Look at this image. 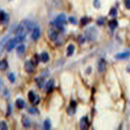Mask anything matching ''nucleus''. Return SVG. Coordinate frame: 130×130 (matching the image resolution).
Masks as SVG:
<instances>
[{"label": "nucleus", "mask_w": 130, "mask_h": 130, "mask_svg": "<svg viewBox=\"0 0 130 130\" xmlns=\"http://www.w3.org/2000/svg\"><path fill=\"white\" fill-rule=\"evenodd\" d=\"M34 63H32V61H26L25 63H24V70H25L26 72L28 73H32V72H34Z\"/></svg>", "instance_id": "0eeeda50"}, {"label": "nucleus", "mask_w": 130, "mask_h": 130, "mask_svg": "<svg viewBox=\"0 0 130 130\" xmlns=\"http://www.w3.org/2000/svg\"><path fill=\"white\" fill-rule=\"evenodd\" d=\"M106 69H107V62L104 59H101L99 61V63H98V71L103 73L106 71Z\"/></svg>", "instance_id": "6e6552de"}, {"label": "nucleus", "mask_w": 130, "mask_h": 130, "mask_svg": "<svg viewBox=\"0 0 130 130\" xmlns=\"http://www.w3.org/2000/svg\"><path fill=\"white\" fill-rule=\"evenodd\" d=\"M85 38H87L89 41H93L95 40L98 35V31L96 28L94 27H89L85 31Z\"/></svg>", "instance_id": "f03ea898"}, {"label": "nucleus", "mask_w": 130, "mask_h": 130, "mask_svg": "<svg viewBox=\"0 0 130 130\" xmlns=\"http://www.w3.org/2000/svg\"><path fill=\"white\" fill-rule=\"evenodd\" d=\"M74 51H75V46H73V45L70 44L69 46H68L67 48V55L68 56H71L73 55V53H74Z\"/></svg>", "instance_id": "412c9836"}, {"label": "nucleus", "mask_w": 130, "mask_h": 130, "mask_svg": "<svg viewBox=\"0 0 130 130\" xmlns=\"http://www.w3.org/2000/svg\"><path fill=\"white\" fill-rule=\"evenodd\" d=\"M11 105H8L7 106V116H10L11 115Z\"/></svg>", "instance_id": "2f4dec72"}, {"label": "nucleus", "mask_w": 130, "mask_h": 130, "mask_svg": "<svg viewBox=\"0 0 130 130\" xmlns=\"http://www.w3.org/2000/svg\"><path fill=\"white\" fill-rule=\"evenodd\" d=\"M43 126H44V128L46 130H49L51 129V121L50 120H46L44 121V124H43Z\"/></svg>", "instance_id": "5701e85b"}, {"label": "nucleus", "mask_w": 130, "mask_h": 130, "mask_svg": "<svg viewBox=\"0 0 130 130\" xmlns=\"http://www.w3.org/2000/svg\"><path fill=\"white\" fill-rule=\"evenodd\" d=\"M34 23L29 20H24L16 28L15 30V39L17 42H22L24 41L26 38V35L28 32L32 31L34 29Z\"/></svg>", "instance_id": "f257e3e1"}, {"label": "nucleus", "mask_w": 130, "mask_h": 130, "mask_svg": "<svg viewBox=\"0 0 130 130\" xmlns=\"http://www.w3.org/2000/svg\"><path fill=\"white\" fill-rule=\"evenodd\" d=\"M1 86H2V80L0 79V91H1Z\"/></svg>", "instance_id": "f704fd0d"}, {"label": "nucleus", "mask_w": 130, "mask_h": 130, "mask_svg": "<svg viewBox=\"0 0 130 130\" xmlns=\"http://www.w3.org/2000/svg\"><path fill=\"white\" fill-rule=\"evenodd\" d=\"M10 16L3 10H0V23L2 24H7L9 22Z\"/></svg>", "instance_id": "39448f33"}, {"label": "nucleus", "mask_w": 130, "mask_h": 130, "mask_svg": "<svg viewBox=\"0 0 130 130\" xmlns=\"http://www.w3.org/2000/svg\"><path fill=\"white\" fill-rule=\"evenodd\" d=\"M80 22H81V24H82V25H86V24L89 22V20L88 18H82L80 20Z\"/></svg>", "instance_id": "bb28decb"}, {"label": "nucleus", "mask_w": 130, "mask_h": 130, "mask_svg": "<svg viewBox=\"0 0 130 130\" xmlns=\"http://www.w3.org/2000/svg\"><path fill=\"white\" fill-rule=\"evenodd\" d=\"M36 111H37V110L34 109V108H29V109H28V112H29L30 114H32V115H34V114L36 113Z\"/></svg>", "instance_id": "473e14b6"}, {"label": "nucleus", "mask_w": 130, "mask_h": 130, "mask_svg": "<svg viewBox=\"0 0 130 130\" xmlns=\"http://www.w3.org/2000/svg\"><path fill=\"white\" fill-rule=\"evenodd\" d=\"M66 20H67L66 15L62 13V14H59V15H57L55 20L54 21L51 22V24H54V25H55L58 28H62L63 24L66 23Z\"/></svg>", "instance_id": "7ed1b4c3"}, {"label": "nucleus", "mask_w": 130, "mask_h": 130, "mask_svg": "<svg viewBox=\"0 0 130 130\" xmlns=\"http://www.w3.org/2000/svg\"><path fill=\"white\" fill-rule=\"evenodd\" d=\"M93 5H94V7L96 8L100 7V3L99 0H94V1H93Z\"/></svg>", "instance_id": "c756f323"}, {"label": "nucleus", "mask_w": 130, "mask_h": 130, "mask_svg": "<svg viewBox=\"0 0 130 130\" xmlns=\"http://www.w3.org/2000/svg\"><path fill=\"white\" fill-rule=\"evenodd\" d=\"M21 124L24 128H29L31 126V121L29 120V118L26 116H23L21 118Z\"/></svg>", "instance_id": "9b49d317"}, {"label": "nucleus", "mask_w": 130, "mask_h": 130, "mask_svg": "<svg viewBox=\"0 0 130 130\" xmlns=\"http://www.w3.org/2000/svg\"><path fill=\"white\" fill-rule=\"evenodd\" d=\"M109 15L111 16H112V17H115V16L117 15V10L116 9L115 7H112L111 9V11H110V12H109Z\"/></svg>", "instance_id": "393cba45"}, {"label": "nucleus", "mask_w": 130, "mask_h": 130, "mask_svg": "<svg viewBox=\"0 0 130 130\" xmlns=\"http://www.w3.org/2000/svg\"><path fill=\"white\" fill-rule=\"evenodd\" d=\"M54 80H50L47 81V83L46 84V92H51L54 89Z\"/></svg>", "instance_id": "dca6fc26"}, {"label": "nucleus", "mask_w": 130, "mask_h": 130, "mask_svg": "<svg viewBox=\"0 0 130 130\" xmlns=\"http://www.w3.org/2000/svg\"><path fill=\"white\" fill-rule=\"evenodd\" d=\"M124 4H125L126 8H127V9H129V10H130V0H125Z\"/></svg>", "instance_id": "7c9ffc66"}, {"label": "nucleus", "mask_w": 130, "mask_h": 130, "mask_svg": "<svg viewBox=\"0 0 130 130\" xmlns=\"http://www.w3.org/2000/svg\"><path fill=\"white\" fill-rule=\"evenodd\" d=\"M108 25H109L110 28L113 30V29H115V28L118 26V22L116 21V20H110V21H109Z\"/></svg>", "instance_id": "4be33fe9"}, {"label": "nucleus", "mask_w": 130, "mask_h": 130, "mask_svg": "<svg viewBox=\"0 0 130 130\" xmlns=\"http://www.w3.org/2000/svg\"><path fill=\"white\" fill-rule=\"evenodd\" d=\"M28 96V99H29V101L32 103H34V105H37L40 102V98L38 95H36L34 92L29 91Z\"/></svg>", "instance_id": "423d86ee"}, {"label": "nucleus", "mask_w": 130, "mask_h": 130, "mask_svg": "<svg viewBox=\"0 0 130 130\" xmlns=\"http://www.w3.org/2000/svg\"><path fill=\"white\" fill-rule=\"evenodd\" d=\"M15 105L19 109H23L24 107H25V103L24 101L21 99H17L15 100Z\"/></svg>", "instance_id": "a211bd4d"}, {"label": "nucleus", "mask_w": 130, "mask_h": 130, "mask_svg": "<svg viewBox=\"0 0 130 130\" xmlns=\"http://www.w3.org/2000/svg\"><path fill=\"white\" fill-rule=\"evenodd\" d=\"M89 122H88V118L87 117H82L80 121V127L81 129H86L88 128Z\"/></svg>", "instance_id": "ddd939ff"}, {"label": "nucleus", "mask_w": 130, "mask_h": 130, "mask_svg": "<svg viewBox=\"0 0 130 130\" xmlns=\"http://www.w3.org/2000/svg\"><path fill=\"white\" fill-rule=\"evenodd\" d=\"M40 60L42 61V62H43V63H46V62H48L49 60H50V55H49L48 53L43 52L40 55Z\"/></svg>", "instance_id": "2eb2a0df"}, {"label": "nucleus", "mask_w": 130, "mask_h": 130, "mask_svg": "<svg viewBox=\"0 0 130 130\" xmlns=\"http://www.w3.org/2000/svg\"><path fill=\"white\" fill-rule=\"evenodd\" d=\"M8 40H9V36L8 35L3 37V38L0 40V54L3 52L4 49H6V45Z\"/></svg>", "instance_id": "9d476101"}, {"label": "nucleus", "mask_w": 130, "mask_h": 130, "mask_svg": "<svg viewBox=\"0 0 130 130\" xmlns=\"http://www.w3.org/2000/svg\"><path fill=\"white\" fill-rule=\"evenodd\" d=\"M68 20H69V22H70L71 24H76L77 23V21H76V20L75 17H69V18H68Z\"/></svg>", "instance_id": "cd10ccee"}, {"label": "nucleus", "mask_w": 130, "mask_h": 130, "mask_svg": "<svg viewBox=\"0 0 130 130\" xmlns=\"http://www.w3.org/2000/svg\"><path fill=\"white\" fill-rule=\"evenodd\" d=\"M7 128L8 127L6 124V122H4V121L0 122V130H7Z\"/></svg>", "instance_id": "a878e982"}, {"label": "nucleus", "mask_w": 130, "mask_h": 130, "mask_svg": "<svg viewBox=\"0 0 130 130\" xmlns=\"http://www.w3.org/2000/svg\"><path fill=\"white\" fill-rule=\"evenodd\" d=\"M24 51H25V46H24V44H20V46H17L16 48V52H17V54L20 55H22Z\"/></svg>", "instance_id": "aec40b11"}, {"label": "nucleus", "mask_w": 130, "mask_h": 130, "mask_svg": "<svg viewBox=\"0 0 130 130\" xmlns=\"http://www.w3.org/2000/svg\"><path fill=\"white\" fill-rule=\"evenodd\" d=\"M8 80H10L11 83H15V75L12 72H11V73H9V74H8Z\"/></svg>", "instance_id": "b1692460"}, {"label": "nucleus", "mask_w": 130, "mask_h": 130, "mask_svg": "<svg viewBox=\"0 0 130 130\" xmlns=\"http://www.w3.org/2000/svg\"><path fill=\"white\" fill-rule=\"evenodd\" d=\"M8 68V63L5 59L0 60V71H5Z\"/></svg>", "instance_id": "6ab92c4d"}, {"label": "nucleus", "mask_w": 130, "mask_h": 130, "mask_svg": "<svg viewBox=\"0 0 130 130\" xmlns=\"http://www.w3.org/2000/svg\"><path fill=\"white\" fill-rule=\"evenodd\" d=\"M41 36V29L38 26H36L34 28V29L32 31V39L34 41L38 40Z\"/></svg>", "instance_id": "1a4fd4ad"}, {"label": "nucleus", "mask_w": 130, "mask_h": 130, "mask_svg": "<svg viewBox=\"0 0 130 130\" xmlns=\"http://www.w3.org/2000/svg\"><path fill=\"white\" fill-rule=\"evenodd\" d=\"M76 103L75 102H72L70 107H68V113L69 115H74L76 112Z\"/></svg>", "instance_id": "f3484780"}, {"label": "nucleus", "mask_w": 130, "mask_h": 130, "mask_svg": "<svg viewBox=\"0 0 130 130\" xmlns=\"http://www.w3.org/2000/svg\"><path fill=\"white\" fill-rule=\"evenodd\" d=\"M48 36L49 38H50L51 41H55L58 38V32H57L55 29H49L48 31Z\"/></svg>", "instance_id": "4468645a"}, {"label": "nucleus", "mask_w": 130, "mask_h": 130, "mask_svg": "<svg viewBox=\"0 0 130 130\" xmlns=\"http://www.w3.org/2000/svg\"><path fill=\"white\" fill-rule=\"evenodd\" d=\"M17 43H19L17 42V40L15 39V38H11L7 41V45H6V50L7 52H11L13 49L15 47V46L17 45Z\"/></svg>", "instance_id": "20e7f679"}, {"label": "nucleus", "mask_w": 130, "mask_h": 130, "mask_svg": "<svg viewBox=\"0 0 130 130\" xmlns=\"http://www.w3.org/2000/svg\"><path fill=\"white\" fill-rule=\"evenodd\" d=\"M38 87L39 88H42L43 87V85H44V80L42 79V80H41L39 79V81L38 80Z\"/></svg>", "instance_id": "c85d7f7f"}, {"label": "nucleus", "mask_w": 130, "mask_h": 130, "mask_svg": "<svg viewBox=\"0 0 130 130\" xmlns=\"http://www.w3.org/2000/svg\"><path fill=\"white\" fill-rule=\"evenodd\" d=\"M129 56H130V53L129 52H122V53H119V54L116 55L115 58L116 59L123 60V59H128Z\"/></svg>", "instance_id": "f8f14e48"}, {"label": "nucleus", "mask_w": 130, "mask_h": 130, "mask_svg": "<svg viewBox=\"0 0 130 130\" xmlns=\"http://www.w3.org/2000/svg\"><path fill=\"white\" fill-rule=\"evenodd\" d=\"M127 71L128 72H130V64L128 66V68H127Z\"/></svg>", "instance_id": "72a5a7b5"}]
</instances>
